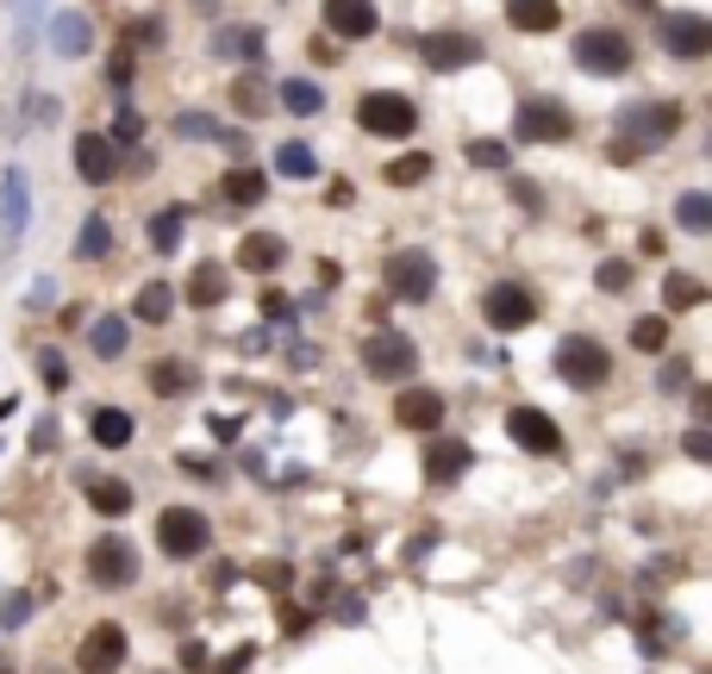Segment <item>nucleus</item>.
<instances>
[{"label":"nucleus","instance_id":"41","mask_svg":"<svg viewBox=\"0 0 712 674\" xmlns=\"http://www.w3.org/2000/svg\"><path fill=\"white\" fill-rule=\"evenodd\" d=\"M175 132H182V137H226V144H238V132H226L212 113H175Z\"/></svg>","mask_w":712,"mask_h":674},{"label":"nucleus","instance_id":"3","mask_svg":"<svg viewBox=\"0 0 712 674\" xmlns=\"http://www.w3.org/2000/svg\"><path fill=\"white\" fill-rule=\"evenodd\" d=\"M207 543H212V519L200 506H163V512H156V550L169 562L207 556Z\"/></svg>","mask_w":712,"mask_h":674},{"label":"nucleus","instance_id":"38","mask_svg":"<svg viewBox=\"0 0 712 674\" xmlns=\"http://www.w3.org/2000/svg\"><path fill=\"white\" fill-rule=\"evenodd\" d=\"M469 163H475V169H494V175H506L513 169V144H501V137H469Z\"/></svg>","mask_w":712,"mask_h":674},{"label":"nucleus","instance_id":"32","mask_svg":"<svg viewBox=\"0 0 712 674\" xmlns=\"http://www.w3.org/2000/svg\"><path fill=\"white\" fill-rule=\"evenodd\" d=\"M282 107H288L294 119H319L326 113V88L307 81V76H294V81H282Z\"/></svg>","mask_w":712,"mask_h":674},{"label":"nucleus","instance_id":"13","mask_svg":"<svg viewBox=\"0 0 712 674\" xmlns=\"http://www.w3.org/2000/svg\"><path fill=\"white\" fill-rule=\"evenodd\" d=\"M125 655H132V637H125V625H119V618H100L95 631L81 637L76 669H81V674H113V669H125Z\"/></svg>","mask_w":712,"mask_h":674},{"label":"nucleus","instance_id":"56","mask_svg":"<svg viewBox=\"0 0 712 674\" xmlns=\"http://www.w3.org/2000/svg\"><path fill=\"white\" fill-rule=\"evenodd\" d=\"M681 382H688V363H669V368H662V387H669V394H675Z\"/></svg>","mask_w":712,"mask_h":674},{"label":"nucleus","instance_id":"43","mask_svg":"<svg viewBox=\"0 0 712 674\" xmlns=\"http://www.w3.org/2000/svg\"><path fill=\"white\" fill-rule=\"evenodd\" d=\"M594 288H600V294H625V288H632V263H618V256H606V263L594 269Z\"/></svg>","mask_w":712,"mask_h":674},{"label":"nucleus","instance_id":"57","mask_svg":"<svg viewBox=\"0 0 712 674\" xmlns=\"http://www.w3.org/2000/svg\"><path fill=\"white\" fill-rule=\"evenodd\" d=\"M0 674H13V669H0Z\"/></svg>","mask_w":712,"mask_h":674},{"label":"nucleus","instance_id":"36","mask_svg":"<svg viewBox=\"0 0 712 674\" xmlns=\"http://www.w3.org/2000/svg\"><path fill=\"white\" fill-rule=\"evenodd\" d=\"M675 219H681V232L706 237L712 232V194L706 188H688L681 200H675Z\"/></svg>","mask_w":712,"mask_h":674},{"label":"nucleus","instance_id":"33","mask_svg":"<svg viewBox=\"0 0 712 674\" xmlns=\"http://www.w3.org/2000/svg\"><path fill=\"white\" fill-rule=\"evenodd\" d=\"M212 57L263 63V32H238V25H219V32H212Z\"/></svg>","mask_w":712,"mask_h":674},{"label":"nucleus","instance_id":"54","mask_svg":"<svg viewBox=\"0 0 712 674\" xmlns=\"http://www.w3.org/2000/svg\"><path fill=\"white\" fill-rule=\"evenodd\" d=\"M256 581H263V587H288V562H263Z\"/></svg>","mask_w":712,"mask_h":674},{"label":"nucleus","instance_id":"48","mask_svg":"<svg viewBox=\"0 0 712 674\" xmlns=\"http://www.w3.org/2000/svg\"><path fill=\"white\" fill-rule=\"evenodd\" d=\"M207 431L219 443H238V438H244V419H238V412H219V419H207Z\"/></svg>","mask_w":712,"mask_h":674},{"label":"nucleus","instance_id":"49","mask_svg":"<svg viewBox=\"0 0 712 674\" xmlns=\"http://www.w3.org/2000/svg\"><path fill=\"white\" fill-rule=\"evenodd\" d=\"M263 319H275V325H288V319H294V300H288V294H263Z\"/></svg>","mask_w":712,"mask_h":674},{"label":"nucleus","instance_id":"5","mask_svg":"<svg viewBox=\"0 0 712 674\" xmlns=\"http://www.w3.org/2000/svg\"><path fill=\"white\" fill-rule=\"evenodd\" d=\"M550 363H557V375H562L569 387H581V394H594V387L613 375V356H606V344H600V338H581V331L557 338Z\"/></svg>","mask_w":712,"mask_h":674},{"label":"nucleus","instance_id":"35","mask_svg":"<svg viewBox=\"0 0 712 674\" xmlns=\"http://www.w3.org/2000/svg\"><path fill=\"white\" fill-rule=\"evenodd\" d=\"M431 169H438V163H431L425 151H406V156H394V163L382 169V181L387 188H419V181H431Z\"/></svg>","mask_w":712,"mask_h":674},{"label":"nucleus","instance_id":"12","mask_svg":"<svg viewBox=\"0 0 712 674\" xmlns=\"http://www.w3.org/2000/svg\"><path fill=\"white\" fill-rule=\"evenodd\" d=\"M419 57L425 69H438V76H457V69H475L488 57V44L475 32H425L419 38Z\"/></svg>","mask_w":712,"mask_h":674},{"label":"nucleus","instance_id":"50","mask_svg":"<svg viewBox=\"0 0 712 674\" xmlns=\"http://www.w3.org/2000/svg\"><path fill=\"white\" fill-rule=\"evenodd\" d=\"M107 88H132V51H119V57L107 63Z\"/></svg>","mask_w":712,"mask_h":674},{"label":"nucleus","instance_id":"6","mask_svg":"<svg viewBox=\"0 0 712 674\" xmlns=\"http://www.w3.org/2000/svg\"><path fill=\"white\" fill-rule=\"evenodd\" d=\"M357 125L369 137H413L419 132V100L394 95V88H375V95L357 100Z\"/></svg>","mask_w":712,"mask_h":674},{"label":"nucleus","instance_id":"22","mask_svg":"<svg viewBox=\"0 0 712 674\" xmlns=\"http://www.w3.org/2000/svg\"><path fill=\"white\" fill-rule=\"evenodd\" d=\"M219 200H226V207H263V200H270V175L251 169V163H244V169H226L219 175Z\"/></svg>","mask_w":712,"mask_h":674},{"label":"nucleus","instance_id":"55","mask_svg":"<svg viewBox=\"0 0 712 674\" xmlns=\"http://www.w3.org/2000/svg\"><path fill=\"white\" fill-rule=\"evenodd\" d=\"M207 581H212V587H231V581H238V568H231V562H212Z\"/></svg>","mask_w":712,"mask_h":674},{"label":"nucleus","instance_id":"15","mask_svg":"<svg viewBox=\"0 0 712 674\" xmlns=\"http://www.w3.org/2000/svg\"><path fill=\"white\" fill-rule=\"evenodd\" d=\"M506 438L519 443V450H532V456H557L562 450V424L544 412V406H513L506 412Z\"/></svg>","mask_w":712,"mask_h":674},{"label":"nucleus","instance_id":"31","mask_svg":"<svg viewBox=\"0 0 712 674\" xmlns=\"http://www.w3.org/2000/svg\"><path fill=\"white\" fill-rule=\"evenodd\" d=\"M182 232H188V212L182 207H163V212H151V225H144V237H151V251H182Z\"/></svg>","mask_w":712,"mask_h":674},{"label":"nucleus","instance_id":"4","mask_svg":"<svg viewBox=\"0 0 712 674\" xmlns=\"http://www.w3.org/2000/svg\"><path fill=\"white\" fill-rule=\"evenodd\" d=\"M513 137H519V144H569V137H576V107L557 100V95L519 100V113H513Z\"/></svg>","mask_w":712,"mask_h":674},{"label":"nucleus","instance_id":"8","mask_svg":"<svg viewBox=\"0 0 712 674\" xmlns=\"http://www.w3.org/2000/svg\"><path fill=\"white\" fill-rule=\"evenodd\" d=\"M419 368V344L401 331H369L363 338V375L369 382H406Z\"/></svg>","mask_w":712,"mask_h":674},{"label":"nucleus","instance_id":"34","mask_svg":"<svg viewBox=\"0 0 712 674\" xmlns=\"http://www.w3.org/2000/svg\"><path fill=\"white\" fill-rule=\"evenodd\" d=\"M263 100H270L263 69H244V76L231 81V113H238V119H263Z\"/></svg>","mask_w":712,"mask_h":674},{"label":"nucleus","instance_id":"44","mask_svg":"<svg viewBox=\"0 0 712 674\" xmlns=\"http://www.w3.org/2000/svg\"><path fill=\"white\" fill-rule=\"evenodd\" d=\"M39 375H44V387H51V394H63V387H69V363H63V350H39Z\"/></svg>","mask_w":712,"mask_h":674},{"label":"nucleus","instance_id":"27","mask_svg":"<svg viewBox=\"0 0 712 674\" xmlns=\"http://www.w3.org/2000/svg\"><path fill=\"white\" fill-rule=\"evenodd\" d=\"M113 256V219L107 212H88L76 232V263H107Z\"/></svg>","mask_w":712,"mask_h":674},{"label":"nucleus","instance_id":"45","mask_svg":"<svg viewBox=\"0 0 712 674\" xmlns=\"http://www.w3.org/2000/svg\"><path fill=\"white\" fill-rule=\"evenodd\" d=\"M25 618H32V594H7V599H0V631H20Z\"/></svg>","mask_w":712,"mask_h":674},{"label":"nucleus","instance_id":"30","mask_svg":"<svg viewBox=\"0 0 712 674\" xmlns=\"http://www.w3.org/2000/svg\"><path fill=\"white\" fill-rule=\"evenodd\" d=\"M275 175H288V181H313V175H319V151H313L307 137H288V144L275 151Z\"/></svg>","mask_w":712,"mask_h":674},{"label":"nucleus","instance_id":"24","mask_svg":"<svg viewBox=\"0 0 712 674\" xmlns=\"http://www.w3.org/2000/svg\"><path fill=\"white\" fill-rule=\"evenodd\" d=\"M132 412H125V406H95V412H88V438L100 443V450H125V443H132Z\"/></svg>","mask_w":712,"mask_h":674},{"label":"nucleus","instance_id":"42","mask_svg":"<svg viewBox=\"0 0 712 674\" xmlns=\"http://www.w3.org/2000/svg\"><path fill=\"white\" fill-rule=\"evenodd\" d=\"M138 137H144V113H138V107H119L113 113V132H107V144H138Z\"/></svg>","mask_w":712,"mask_h":674},{"label":"nucleus","instance_id":"21","mask_svg":"<svg viewBox=\"0 0 712 674\" xmlns=\"http://www.w3.org/2000/svg\"><path fill=\"white\" fill-rule=\"evenodd\" d=\"M144 382H151V394H156V400H182V394H194V387H200V368H194V363H182V356H156Z\"/></svg>","mask_w":712,"mask_h":674},{"label":"nucleus","instance_id":"51","mask_svg":"<svg viewBox=\"0 0 712 674\" xmlns=\"http://www.w3.org/2000/svg\"><path fill=\"white\" fill-rule=\"evenodd\" d=\"M338 618H344V625H363V618H369V606H363L357 594H344V599H338Z\"/></svg>","mask_w":712,"mask_h":674},{"label":"nucleus","instance_id":"11","mask_svg":"<svg viewBox=\"0 0 712 674\" xmlns=\"http://www.w3.org/2000/svg\"><path fill=\"white\" fill-rule=\"evenodd\" d=\"M656 44L681 63H700V57H712V20L706 13H662L656 20Z\"/></svg>","mask_w":712,"mask_h":674},{"label":"nucleus","instance_id":"16","mask_svg":"<svg viewBox=\"0 0 712 674\" xmlns=\"http://www.w3.org/2000/svg\"><path fill=\"white\" fill-rule=\"evenodd\" d=\"M419 468H425V482H431V487H457L462 475L475 468V450H469L462 438H431Z\"/></svg>","mask_w":712,"mask_h":674},{"label":"nucleus","instance_id":"26","mask_svg":"<svg viewBox=\"0 0 712 674\" xmlns=\"http://www.w3.org/2000/svg\"><path fill=\"white\" fill-rule=\"evenodd\" d=\"M226 294H231V275L219 269V263H200V269L188 275V307L212 312V307H226Z\"/></svg>","mask_w":712,"mask_h":674},{"label":"nucleus","instance_id":"9","mask_svg":"<svg viewBox=\"0 0 712 674\" xmlns=\"http://www.w3.org/2000/svg\"><path fill=\"white\" fill-rule=\"evenodd\" d=\"M482 319H488V331L513 338V331L538 325V294L519 288V281H494V288L482 294Z\"/></svg>","mask_w":712,"mask_h":674},{"label":"nucleus","instance_id":"40","mask_svg":"<svg viewBox=\"0 0 712 674\" xmlns=\"http://www.w3.org/2000/svg\"><path fill=\"white\" fill-rule=\"evenodd\" d=\"M662 300H669L675 312H688V307L706 300V281H693V275H669V281H662Z\"/></svg>","mask_w":712,"mask_h":674},{"label":"nucleus","instance_id":"20","mask_svg":"<svg viewBox=\"0 0 712 674\" xmlns=\"http://www.w3.org/2000/svg\"><path fill=\"white\" fill-rule=\"evenodd\" d=\"M288 263V244L275 232H244L238 237V269H251V275H275Z\"/></svg>","mask_w":712,"mask_h":674},{"label":"nucleus","instance_id":"39","mask_svg":"<svg viewBox=\"0 0 712 674\" xmlns=\"http://www.w3.org/2000/svg\"><path fill=\"white\" fill-rule=\"evenodd\" d=\"M632 350H644V356L669 350V312H650V319H637V325H632Z\"/></svg>","mask_w":712,"mask_h":674},{"label":"nucleus","instance_id":"47","mask_svg":"<svg viewBox=\"0 0 712 674\" xmlns=\"http://www.w3.org/2000/svg\"><path fill=\"white\" fill-rule=\"evenodd\" d=\"M182 475H194V482H219L226 468H219V456H182Z\"/></svg>","mask_w":712,"mask_h":674},{"label":"nucleus","instance_id":"25","mask_svg":"<svg viewBox=\"0 0 712 674\" xmlns=\"http://www.w3.org/2000/svg\"><path fill=\"white\" fill-rule=\"evenodd\" d=\"M175 319V288L169 281H144L132 300V325H169Z\"/></svg>","mask_w":712,"mask_h":674},{"label":"nucleus","instance_id":"19","mask_svg":"<svg viewBox=\"0 0 712 674\" xmlns=\"http://www.w3.org/2000/svg\"><path fill=\"white\" fill-rule=\"evenodd\" d=\"M76 175L88 181V188H107L119 175V151L107 144V132H81L76 137Z\"/></svg>","mask_w":712,"mask_h":674},{"label":"nucleus","instance_id":"1","mask_svg":"<svg viewBox=\"0 0 712 674\" xmlns=\"http://www.w3.org/2000/svg\"><path fill=\"white\" fill-rule=\"evenodd\" d=\"M681 119H688V107L681 100H637V107H625V113H613V156L618 163H632L637 151H656V144H669L675 132H681Z\"/></svg>","mask_w":712,"mask_h":674},{"label":"nucleus","instance_id":"53","mask_svg":"<svg viewBox=\"0 0 712 674\" xmlns=\"http://www.w3.org/2000/svg\"><path fill=\"white\" fill-rule=\"evenodd\" d=\"M132 44H163V25H156L151 13H144V20L132 25Z\"/></svg>","mask_w":712,"mask_h":674},{"label":"nucleus","instance_id":"29","mask_svg":"<svg viewBox=\"0 0 712 674\" xmlns=\"http://www.w3.org/2000/svg\"><path fill=\"white\" fill-rule=\"evenodd\" d=\"M125 350H132V319H125V312H107L95 325V356L100 363H119Z\"/></svg>","mask_w":712,"mask_h":674},{"label":"nucleus","instance_id":"2","mask_svg":"<svg viewBox=\"0 0 712 674\" xmlns=\"http://www.w3.org/2000/svg\"><path fill=\"white\" fill-rule=\"evenodd\" d=\"M637 63V44L618 32V25H588V32H576V69L581 76H632Z\"/></svg>","mask_w":712,"mask_h":674},{"label":"nucleus","instance_id":"23","mask_svg":"<svg viewBox=\"0 0 712 674\" xmlns=\"http://www.w3.org/2000/svg\"><path fill=\"white\" fill-rule=\"evenodd\" d=\"M88 44H95L88 13H51V51L57 57H88Z\"/></svg>","mask_w":712,"mask_h":674},{"label":"nucleus","instance_id":"28","mask_svg":"<svg viewBox=\"0 0 712 674\" xmlns=\"http://www.w3.org/2000/svg\"><path fill=\"white\" fill-rule=\"evenodd\" d=\"M506 20L538 38V32H557V25H562V7H557V0H506Z\"/></svg>","mask_w":712,"mask_h":674},{"label":"nucleus","instance_id":"10","mask_svg":"<svg viewBox=\"0 0 712 674\" xmlns=\"http://www.w3.org/2000/svg\"><path fill=\"white\" fill-rule=\"evenodd\" d=\"M81 562H88V581H95V587H113V594L138 581V550L119 538V531H100Z\"/></svg>","mask_w":712,"mask_h":674},{"label":"nucleus","instance_id":"52","mask_svg":"<svg viewBox=\"0 0 712 674\" xmlns=\"http://www.w3.org/2000/svg\"><path fill=\"white\" fill-rule=\"evenodd\" d=\"M513 194H519V207L532 212V219H538V212H544V194L532 188V181H513Z\"/></svg>","mask_w":712,"mask_h":674},{"label":"nucleus","instance_id":"17","mask_svg":"<svg viewBox=\"0 0 712 674\" xmlns=\"http://www.w3.org/2000/svg\"><path fill=\"white\" fill-rule=\"evenodd\" d=\"M25 219H32V188H25V169L0 175V251L25 237Z\"/></svg>","mask_w":712,"mask_h":674},{"label":"nucleus","instance_id":"37","mask_svg":"<svg viewBox=\"0 0 712 674\" xmlns=\"http://www.w3.org/2000/svg\"><path fill=\"white\" fill-rule=\"evenodd\" d=\"M88 506L100 519H125L132 512V482H88Z\"/></svg>","mask_w":712,"mask_h":674},{"label":"nucleus","instance_id":"18","mask_svg":"<svg viewBox=\"0 0 712 674\" xmlns=\"http://www.w3.org/2000/svg\"><path fill=\"white\" fill-rule=\"evenodd\" d=\"M394 424H401V431H438V424H443V394H438V387H401V400H394Z\"/></svg>","mask_w":712,"mask_h":674},{"label":"nucleus","instance_id":"7","mask_svg":"<svg viewBox=\"0 0 712 674\" xmlns=\"http://www.w3.org/2000/svg\"><path fill=\"white\" fill-rule=\"evenodd\" d=\"M382 281H387L394 300L425 307V300L438 294V256H431V251H394V256H387V269H382Z\"/></svg>","mask_w":712,"mask_h":674},{"label":"nucleus","instance_id":"46","mask_svg":"<svg viewBox=\"0 0 712 674\" xmlns=\"http://www.w3.org/2000/svg\"><path fill=\"white\" fill-rule=\"evenodd\" d=\"M681 450H688V463H712V431L706 424H693L688 438H681Z\"/></svg>","mask_w":712,"mask_h":674},{"label":"nucleus","instance_id":"14","mask_svg":"<svg viewBox=\"0 0 712 674\" xmlns=\"http://www.w3.org/2000/svg\"><path fill=\"white\" fill-rule=\"evenodd\" d=\"M319 20L338 44H363L382 32V13H375V0H319Z\"/></svg>","mask_w":712,"mask_h":674}]
</instances>
